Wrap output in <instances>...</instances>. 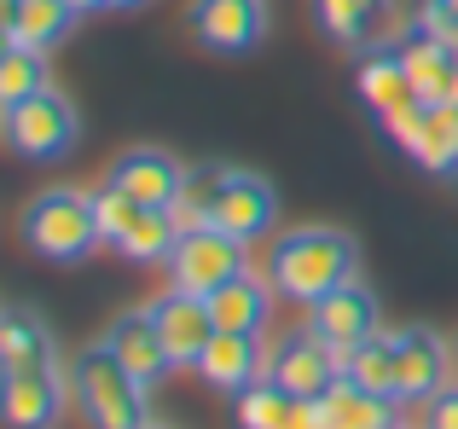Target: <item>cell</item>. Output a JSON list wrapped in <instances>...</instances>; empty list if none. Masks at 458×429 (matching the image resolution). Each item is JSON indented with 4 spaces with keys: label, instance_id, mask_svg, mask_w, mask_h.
I'll list each match as a JSON object with an SVG mask.
<instances>
[{
    "label": "cell",
    "instance_id": "1",
    "mask_svg": "<svg viewBox=\"0 0 458 429\" xmlns=\"http://www.w3.org/2000/svg\"><path fill=\"white\" fill-rule=\"evenodd\" d=\"M174 214L180 226H221V232L256 244V238H267L279 226V192L256 169H238L226 157H203L186 169V192H180Z\"/></svg>",
    "mask_w": 458,
    "mask_h": 429
},
{
    "label": "cell",
    "instance_id": "2",
    "mask_svg": "<svg viewBox=\"0 0 458 429\" xmlns=\"http://www.w3.org/2000/svg\"><path fill=\"white\" fill-rule=\"evenodd\" d=\"M267 279L284 302L313 307L319 296H331L348 279H360V244L343 226H291L267 249Z\"/></svg>",
    "mask_w": 458,
    "mask_h": 429
},
{
    "label": "cell",
    "instance_id": "3",
    "mask_svg": "<svg viewBox=\"0 0 458 429\" xmlns=\"http://www.w3.org/2000/svg\"><path fill=\"white\" fill-rule=\"evenodd\" d=\"M18 238L30 256L53 261V267H81L105 249L99 232V204L81 186H47L18 209Z\"/></svg>",
    "mask_w": 458,
    "mask_h": 429
},
{
    "label": "cell",
    "instance_id": "4",
    "mask_svg": "<svg viewBox=\"0 0 458 429\" xmlns=\"http://www.w3.org/2000/svg\"><path fill=\"white\" fill-rule=\"evenodd\" d=\"M70 400L88 429H151V389L111 354V342H88L70 360Z\"/></svg>",
    "mask_w": 458,
    "mask_h": 429
},
{
    "label": "cell",
    "instance_id": "5",
    "mask_svg": "<svg viewBox=\"0 0 458 429\" xmlns=\"http://www.w3.org/2000/svg\"><path fill=\"white\" fill-rule=\"evenodd\" d=\"M93 204H99V232L111 256L134 261V267H168L180 232H186L174 209H146L123 192H105V186L93 192Z\"/></svg>",
    "mask_w": 458,
    "mask_h": 429
},
{
    "label": "cell",
    "instance_id": "6",
    "mask_svg": "<svg viewBox=\"0 0 458 429\" xmlns=\"http://www.w3.org/2000/svg\"><path fill=\"white\" fill-rule=\"evenodd\" d=\"M6 146L23 163H64L81 146V111L76 99H64L58 88L30 93L23 105L6 111Z\"/></svg>",
    "mask_w": 458,
    "mask_h": 429
},
{
    "label": "cell",
    "instance_id": "7",
    "mask_svg": "<svg viewBox=\"0 0 458 429\" xmlns=\"http://www.w3.org/2000/svg\"><path fill=\"white\" fill-rule=\"evenodd\" d=\"M238 273H250V244L221 232V226H186L174 256H168V284L198 290V296H215Z\"/></svg>",
    "mask_w": 458,
    "mask_h": 429
},
{
    "label": "cell",
    "instance_id": "8",
    "mask_svg": "<svg viewBox=\"0 0 458 429\" xmlns=\"http://www.w3.org/2000/svg\"><path fill=\"white\" fill-rule=\"evenodd\" d=\"M186 29L215 58H250L273 29V6L267 0H191Z\"/></svg>",
    "mask_w": 458,
    "mask_h": 429
},
{
    "label": "cell",
    "instance_id": "9",
    "mask_svg": "<svg viewBox=\"0 0 458 429\" xmlns=\"http://www.w3.org/2000/svg\"><path fill=\"white\" fill-rule=\"evenodd\" d=\"M105 192H123L146 209H174L180 192H186V163L163 146H128L105 169Z\"/></svg>",
    "mask_w": 458,
    "mask_h": 429
},
{
    "label": "cell",
    "instance_id": "10",
    "mask_svg": "<svg viewBox=\"0 0 458 429\" xmlns=\"http://www.w3.org/2000/svg\"><path fill=\"white\" fill-rule=\"evenodd\" d=\"M267 377H273V383H284L291 395L319 400V395H331L336 377H343V354H336L313 325L284 331V337L267 349Z\"/></svg>",
    "mask_w": 458,
    "mask_h": 429
},
{
    "label": "cell",
    "instance_id": "11",
    "mask_svg": "<svg viewBox=\"0 0 458 429\" xmlns=\"http://www.w3.org/2000/svg\"><path fill=\"white\" fill-rule=\"evenodd\" d=\"M453 342L441 337L436 325H406L394 331V395L401 400H418L424 407L429 395L453 383Z\"/></svg>",
    "mask_w": 458,
    "mask_h": 429
},
{
    "label": "cell",
    "instance_id": "12",
    "mask_svg": "<svg viewBox=\"0 0 458 429\" xmlns=\"http://www.w3.org/2000/svg\"><path fill=\"white\" fill-rule=\"evenodd\" d=\"M308 12H313V29L343 53H371L401 29L394 0H308Z\"/></svg>",
    "mask_w": 458,
    "mask_h": 429
},
{
    "label": "cell",
    "instance_id": "13",
    "mask_svg": "<svg viewBox=\"0 0 458 429\" xmlns=\"http://www.w3.org/2000/svg\"><path fill=\"white\" fill-rule=\"evenodd\" d=\"M151 319H157V331H163L174 366H198L203 349L215 342V331H221V325H215V314H209V296L180 290V284H168V290L151 296Z\"/></svg>",
    "mask_w": 458,
    "mask_h": 429
},
{
    "label": "cell",
    "instance_id": "14",
    "mask_svg": "<svg viewBox=\"0 0 458 429\" xmlns=\"http://www.w3.org/2000/svg\"><path fill=\"white\" fill-rule=\"evenodd\" d=\"M70 389L58 366H35V372H0V424L6 429H53L64 412Z\"/></svg>",
    "mask_w": 458,
    "mask_h": 429
},
{
    "label": "cell",
    "instance_id": "15",
    "mask_svg": "<svg viewBox=\"0 0 458 429\" xmlns=\"http://www.w3.org/2000/svg\"><path fill=\"white\" fill-rule=\"evenodd\" d=\"M354 88H360V105H366L377 122H389V116L424 105L418 88H412V70H406V46L401 41L371 46V53L360 58V70H354Z\"/></svg>",
    "mask_w": 458,
    "mask_h": 429
},
{
    "label": "cell",
    "instance_id": "16",
    "mask_svg": "<svg viewBox=\"0 0 458 429\" xmlns=\"http://www.w3.org/2000/svg\"><path fill=\"white\" fill-rule=\"evenodd\" d=\"M105 342H111V354H116V360H123L146 389H157L168 372H174V354H168L163 331H157V319H151V302L123 307V314L105 325Z\"/></svg>",
    "mask_w": 458,
    "mask_h": 429
},
{
    "label": "cell",
    "instance_id": "17",
    "mask_svg": "<svg viewBox=\"0 0 458 429\" xmlns=\"http://www.w3.org/2000/svg\"><path fill=\"white\" fill-rule=\"evenodd\" d=\"M377 319H383V307H377V290H371V284H360V279H348L343 290L319 296V302L308 307V325L319 331V337L331 342L336 354H348L354 342H366L371 331H377Z\"/></svg>",
    "mask_w": 458,
    "mask_h": 429
},
{
    "label": "cell",
    "instance_id": "18",
    "mask_svg": "<svg viewBox=\"0 0 458 429\" xmlns=\"http://www.w3.org/2000/svg\"><path fill=\"white\" fill-rule=\"evenodd\" d=\"M233 418H238V429H325L319 400L291 395V389L273 383V377H256L250 389H238Z\"/></svg>",
    "mask_w": 458,
    "mask_h": 429
},
{
    "label": "cell",
    "instance_id": "19",
    "mask_svg": "<svg viewBox=\"0 0 458 429\" xmlns=\"http://www.w3.org/2000/svg\"><path fill=\"white\" fill-rule=\"evenodd\" d=\"M191 372L209 389H221V395H238V389H250L256 377H267V342L244 337V331H215V342L203 349V360L191 366Z\"/></svg>",
    "mask_w": 458,
    "mask_h": 429
},
{
    "label": "cell",
    "instance_id": "20",
    "mask_svg": "<svg viewBox=\"0 0 458 429\" xmlns=\"http://www.w3.org/2000/svg\"><path fill=\"white\" fill-rule=\"evenodd\" d=\"M35 366H58L53 325L30 302L0 307V372H35Z\"/></svg>",
    "mask_w": 458,
    "mask_h": 429
},
{
    "label": "cell",
    "instance_id": "21",
    "mask_svg": "<svg viewBox=\"0 0 458 429\" xmlns=\"http://www.w3.org/2000/svg\"><path fill=\"white\" fill-rule=\"evenodd\" d=\"M273 302H279V290H273L267 273H238V279H226L221 290L209 296V314L221 331H244V337H261V331L273 325Z\"/></svg>",
    "mask_w": 458,
    "mask_h": 429
},
{
    "label": "cell",
    "instance_id": "22",
    "mask_svg": "<svg viewBox=\"0 0 458 429\" xmlns=\"http://www.w3.org/2000/svg\"><path fill=\"white\" fill-rule=\"evenodd\" d=\"M401 151L424 174H436V181L458 174V105H424V116H418L412 134L401 139Z\"/></svg>",
    "mask_w": 458,
    "mask_h": 429
},
{
    "label": "cell",
    "instance_id": "23",
    "mask_svg": "<svg viewBox=\"0 0 458 429\" xmlns=\"http://www.w3.org/2000/svg\"><path fill=\"white\" fill-rule=\"evenodd\" d=\"M319 412H325V429H401V400L371 395L348 377H336L331 395H319Z\"/></svg>",
    "mask_w": 458,
    "mask_h": 429
},
{
    "label": "cell",
    "instance_id": "24",
    "mask_svg": "<svg viewBox=\"0 0 458 429\" xmlns=\"http://www.w3.org/2000/svg\"><path fill=\"white\" fill-rule=\"evenodd\" d=\"M401 41V35H394ZM406 46V70H412V88L424 105H447L453 81H458V41H441V35H424V41H401Z\"/></svg>",
    "mask_w": 458,
    "mask_h": 429
},
{
    "label": "cell",
    "instance_id": "25",
    "mask_svg": "<svg viewBox=\"0 0 458 429\" xmlns=\"http://www.w3.org/2000/svg\"><path fill=\"white\" fill-rule=\"evenodd\" d=\"M76 23H81V12L70 0H18V12H12V35L30 53H58L76 35Z\"/></svg>",
    "mask_w": 458,
    "mask_h": 429
},
{
    "label": "cell",
    "instance_id": "26",
    "mask_svg": "<svg viewBox=\"0 0 458 429\" xmlns=\"http://www.w3.org/2000/svg\"><path fill=\"white\" fill-rule=\"evenodd\" d=\"M343 377L360 389H371V395H394V331H371L366 342H354V349L343 354Z\"/></svg>",
    "mask_w": 458,
    "mask_h": 429
},
{
    "label": "cell",
    "instance_id": "27",
    "mask_svg": "<svg viewBox=\"0 0 458 429\" xmlns=\"http://www.w3.org/2000/svg\"><path fill=\"white\" fill-rule=\"evenodd\" d=\"M53 88L47 81V53H30V46H12L6 58H0V111H12V105H23L30 93Z\"/></svg>",
    "mask_w": 458,
    "mask_h": 429
},
{
    "label": "cell",
    "instance_id": "28",
    "mask_svg": "<svg viewBox=\"0 0 458 429\" xmlns=\"http://www.w3.org/2000/svg\"><path fill=\"white\" fill-rule=\"evenodd\" d=\"M424 35L458 41V0H418L412 18H401V41H424Z\"/></svg>",
    "mask_w": 458,
    "mask_h": 429
},
{
    "label": "cell",
    "instance_id": "29",
    "mask_svg": "<svg viewBox=\"0 0 458 429\" xmlns=\"http://www.w3.org/2000/svg\"><path fill=\"white\" fill-rule=\"evenodd\" d=\"M424 429H458V377L441 389V395L424 400Z\"/></svg>",
    "mask_w": 458,
    "mask_h": 429
},
{
    "label": "cell",
    "instance_id": "30",
    "mask_svg": "<svg viewBox=\"0 0 458 429\" xmlns=\"http://www.w3.org/2000/svg\"><path fill=\"white\" fill-rule=\"evenodd\" d=\"M12 46H18V35H12V23H0V58H6Z\"/></svg>",
    "mask_w": 458,
    "mask_h": 429
},
{
    "label": "cell",
    "instance_id": "31",
    "mask_svg": "<svg viewBox=\"0 0 458 429\" xmlns=\"http://www.w3.org/2000/svg\"><path fill=\"white\" fill-rule=\"evenodd\" d=\"M76 12H111V0H70Z\"/></svg>",
    "mask_w": 458,
    "mask_h": 429
},
{
    "label": "cell",
    "instance_id": "32",
    "mask_svg": "<svg viewBox=\"0 0 458 429\" xmlns=\"http://www.w3.org/2000/svg\"><path fill=\"white\" fill-rule=\"evenodd\" d=\"M12 12H18V0H0V23H12Z\"/></svg>",
    "mask_w": 458,
    "mask_h": 429
},
{
    "label": "cell",
    "instance_id": "33",
    "mask_svg": "<svg viewBox=\"0 0 458 429\" xmlns=\"http://www.w3.org/2000/svg\"><path fill=\"white\" fill-rule=\"evenodd\" d=\"M134 6H146V0H111V12H134Z\"/></svg>",
    "mask_w": 458,
    "mask_h": 429
},
{
    "label": "cell",
    "instance_id": "34",
    "mask_svg": "<svg viewBox=\"0 0 458 429\" xmlns=\"http://www.w3.org/2000/svg\"><path fill=\"white\" fill-rule=\"evenodd\" d=\"M441 186H447V192H453V204H458V174H447V181H441Z\"/></svg>",
    "mask_w": 458,
    "mask_h": 429
},
{
    "label": "cell",
    "instance_id": "35",
    "mask_svg": "<svg viewBox=\"0 0 458 429\" xmlns=\"http://www.w3.org/2000/svg\"><path fill=\"white\" fill-rule=\"evenodd\" d=\"M453 360H458V331H453Z\"/></svg>",
    "mask_w": 458,
    "mask_h": 429
},
{
    "label": "cell",
    "instance_id": "36",
    "mask_svg": "<svg viewBox=\"0 0 458 429\" xmlns=\"http://www.w3.org/2000/svg\"><path fill=\"white\" fill-rule=\"evenodd\" d=\"M447 105H458V81H453V99H447Z\"/></svg>",
    "mask_w": 458,
    "mask_h": 429
},
{
    "label": "cell",
    "instance_id": "37",
    "mask_svg": "<svg viewBox=\"0 0 458 429\" xmlns=\"http://www.w3.org/2000/svg\"><path fill=\"white\" fill-rule=\"evenodd\" d=\"M0 134H6V111H0Z\"/></svg>",
    "mask_w": 458,
    "mask_h": 429
},
{
    "label": "cell",
    "instance_id": "38",
    "mask_svg": "<svg viewBox=\"0 0 458 429\" xmlns=\"http://www.w3.org/2000/svg\"><path fill=\"white\" fill-rule=\"evenodd\" d=\"M151 429H168V424H151Z\"/></svg>",
    "mask_w": 458,
    "mask_h": 429
},
{
    "label": "cell",
    "instance_id": "39",
    "mask_svg": "<svg viewBox=\"0 0 458 429\" xmlns=\"http://www.w3.org/2000/svg\"><path fill=\"white\" fill-rule=\"evenodd\" d=\"M401 429H406V424H401Z\"/></svg>",
    "mask_w": 458,
    "mask_h": 429
}]
</instances>
